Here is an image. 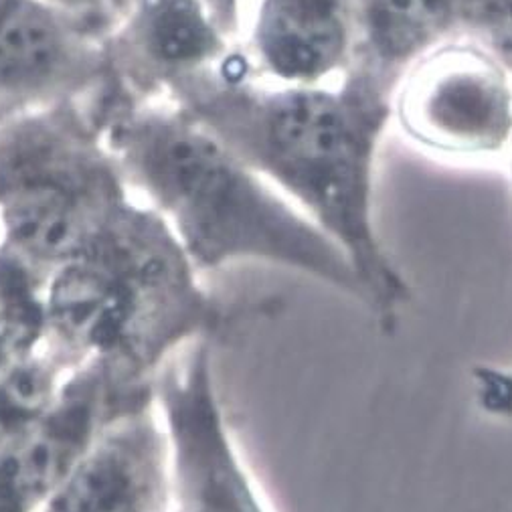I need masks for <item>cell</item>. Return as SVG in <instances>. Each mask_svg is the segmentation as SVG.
<instances>
[{
    "label": "cell",
    "instance_id": "15",
    "mask_svg": "<svg viewBox=\"0 0 512 512\" xmlns=\"http://www.w3.org/2000/svg\"><path fill=\"white\" fill-rule=\"evenodd\" d=\"M47 3L81 25L83 19H90L92 15H106L112 9L118 11V7L124 5V0H47Z\"/></svg>",
    "mask_w": 512,
    "mask_h": 512
},
{
    "label": "cell",
    "instance_id": "3",
    "mask_svg": "<svg viewBox=\"0 0 512 512\" xmlns=\"http://www.w3.org/2000/svg\"><path fill=\"white\" fill-rule=\"evenodd\" d=\"M272 304L213 296L173 231L132 195L88 247L49 272L43 345L75 369L102 365L154 387L185 349L217 345Z\"/></svg>",
    "mask_w": 512,
    "mask_h": 512
},
{
    "label": "cell",
    "instance_id": "4",
    "mask_svg": "<svg viewBox=\"0 0 512 512\" xmlns=\"http://www.w3.org/2000/svg\"><path fill=\"white\" fill-rule=\"evenodd\" d=\"M132 199L106 144L51 114L0 128V243L53 270L88 247Z\"/></svg>",
    "mask_w": 512,
    "mask_h": 512
},
{
    "label": "cell",
    "instance_id": "14",
    "mask_svg": "<svg viewBox=\"0 0 512 512\" xmlns=\"http://www.w3.org/2000/svg\"><path fill=\"white\" fill-rule=\"evenodd\" d=\"M472 395L476 407L500 421L512 419V365L488 367L478 365L472 371Z\"/></svg>",
    "mask_w": 512,
    "mask_h": 512
},
{
    "label": "cell",
    "instance_id": "10",
    "mask_svg": "<svg viewBox=\"0 0 512 512\" xmlns=\"http://www.w3.org/2000/svg\"><path fill=\"white\" fill-rule=\"evenodd\" d=\"M81 25L47 0H0V100L35 106L90 71Z\"/></svg>",
    "mask_w": 512,
    "mask_h": 512
},
{
    "label": "cell",
    "instance_id": "13",
    "mask_svg": "<svg viewBox=\"0 0 512 512\" xmlns=\"http://www.w3.org/2000/svg\"><path fill=\"white\" fill-rule=\"evenodd\" d=\"M460 33L484 45L512 73V0H462Z\"/></svg>",
    "mask_w": 512,
    "mask_h": 512
},
{
    "label": "cell",
    "instance_id": "11",
    "mask_svg": "<svg viewBox=\"0 0 512 512\" xmlns=\"http://www.w3.org/2000/svg\"><path fill=\"white\" fill-rule=\"evenodd\" d=\"M462 0H357V47L349 69L391 94L407 67L460 35Z\"/></svg>",
    "mask_w": 512,
    "mask_h": 512
},
{
    "label": "cell",
    "instance_id": "16",
    "mask_svg": "<svg viewBox=\"0 0 512 512\" xmlns=\"http://www.w3.org/2000/svg\"><path fill=\"white\" fill-rule=\"evenodd\" d=\"M510 177H512V154H510Z\"/></svg>",
    "mask_w": 512,
    "mask_h": 512
},
{
    "label": "cell",
    "instance_id": "12",
    "mask_svg": "<svg viewBox=\"0 0 512 512\" xmlns=\"http://www.w3.org/2000/svg\"><path fill=\"white\" fill-rule=\"evenodd\" d=\"M128 45L156 73L197 81L225 59V37L209 0H132Z\"/></svg>",
    "mask_w": 512,
    "mask_h": 512
},
{
    "label": "cell",
    "instance_id": "2",
    "mask_svg": "<svg viewBox=\"0 0 512 512\" xmlns=\"http://www.w3.org/2000/svg\"><path fill=\"white\" fill-rule=\"evenodd\" d=\"M108 134L106 148L132 195L166 223L203 276L262 264L310 278L369 312L345 251L193 110H134Z\"/></svg>",
    "mask_w": 512,
    "mask_h": 512
},
{
    "label": "cell",
    "instance_id": "6",
    "mask_svg": "<svg viewBox=\"0 0 512 512\" xmlns=\"http://www.w3.org/2000/svg\"><path fill=\"white\" fill-rule=\"evenodd\" d=\"M175 512H274L235 438L215 373V343L170 361L154 383Z\"/></svg>",
    "mask_w": 512,
    "mask_h": 512
},
{
    "label": "cell",
    "instance_id": "9",
    "mask_svg": "<svg viewBox=\"0 0 512 512\" xmlns=\"http://www.w3.org/2000/svg\"><path fill=\"white\" fill-rule=\"evenodd\" d=\"M355 47L357 0H251L249 53L274 83H332L349 71Z\"/></svg>",
    "mask_w": 512,
    "mask_h": 512
},
{
    "label": "cell",
    "instance_id": "8",
    "mask_svg": "<svg viewBox=\"0 0 512 512\" xmlns=\"http://www.w3.org/2000/svg\"><path fill=\"white\" fill-rule=\"evenodd\" d=\"M39 512H175L154 395L106 425Z\"/></svg>",
    "mask_w": 512,
    "mask_h": 512
},
{
    "label": "cell",
    "instance_id": "5",
    "mask_svg": "<svg viewBox=\"0 0 512 512\" xmlns=\"http://www.w3.org/2000/svg\"><path fill=\"white\" fill-rule=\"evenodd\" d=\"M393 120L419 148L460 162L512 154V73L454 35L413 61L391 96Z\"/></svg>",
    "mask_w": 512,
    "mask_h": 512
},
{
    "label": "cell",
    "instance_id": "7",
    "mask_svg": "<svg viewBox=\"0 0 512 512\" xmlns=\"http://www.w3.org/2000/svg\"><path fill=\"white\" fill-rule=\"evenodd\" d=\"M152 395L102 365L75 369L33 425L0 442V512H39L106 425Z\"/></svg>",
    "mask_w": 512,
    "mask_h": 512
},
{
    "label": "cell",
    "instance_id": "1",
    "mask_svg": "<svg viewBox=\"0 0 512 512\" xmlns=\"http://www.w3.org/2000/svg\"><path fill=\"white\" fill-rule=\"evenodd\" d=\"M213 79L219 85L199 94L193 112L345 251L369 314L395 332L413 290L375 223V170L393 94L353 69L322 85L247 83L245 71Z\"/></svg>",
    "mask_w": 512,
    "mask_h": 512
}]
</instances>
